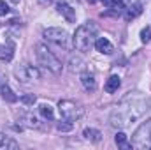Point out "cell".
Segmentation results:
<instances>
[{"label":"cell","mask_w":151,"mask_h":150,"mask_svg":"<svg viewBox=\"0 0 151 150\" xmlns=\"http://www.w3.org/2000/svg\"><path fill=\"white\" fill-rule=\"evenodd\" d=\"M150 110V99L141 92H128L111 113V125L114 129H125L135 120H139L144 113Z\"/></svg>","instance_id":"1"},{"label":"cell","mask_w":151,"mask_h":150,"mask_svg":"<svg viewBox=\"0 0 151 150\" xmlns=\"http://www.w3.org/2000/svg\"><path fill=\"white\" fill-rule=\"evenodd\" d=\"M97 32H99V27L93 23V21H86V23H83V25H79L77 28H76L74 32V48L77 51H83V53H86V51H90L91 50V46L95 44V41H97Z\"/></svg>","instance_id":"2"},{"label":"cell","mask_w":151,"mask_h":150,"mask_svg":"<svg viewBox=\"0 0 151 150\" xmlns=\"http://www.w3.org/2000/svg\"><path fill=\"white\" fill-rule=\"evenodd\" d=\"M35 55H37V60L40 62V66H44L47 71H51L53 74H60L63 66L60 62V58L44 44H37L35 46Z\"/></svg>","instance_id":"3"},{"label":"cell","mask_w":151,"mask_h":150,"mask_svg":"<svg viewBox=\"0 0 151 150\" xmlns=\"http://www.w3.org/2000/svg\"><path fill=\"white\" fill-rule=\"evenodd\" d=\"M58 111H60V117L65 120V122H76V120H79L81 117H83V106L79 104V103H76L72 99H63V101H60L58 103Z\"/></svg>","instance_id":"4"},{"label":"cell","mask_w":151,"mask_h":150,"mask_svg":"<svg viewBox=\"0 0 151 150\" xmlns=\"http://www.w3.org/2000/svg\"><path fill=\"white\" fill-rule=\"evenodd\" d=\"M132 147L137 150L151 149V118L137 127V131L132 136Z\"/></svg>","instance_id":"5"},{"label":"cell","mask_w":151,"mask_h":150,"mask_svg":"<svg viewBox=\"0 0 151 150\" xmlns=\"http://www.w3.org/2000/svg\"><path fill=\"white\" fill-rule=\"evenodd\" d=\"M14 76L18 78L19 83L23 85H32V83H37L40 79V71L34 66H28V64H23V66H18L14 69Z\"/></svg>","instance_id":"6"},{"label":"cell","mask_w":151,"mask_h":150,"mask_svg":"<svg viewBox=\"0 0 151 150\" xmlns=\"http://www.w3.org/2000/svg\"><path fill=\"white\" fill-rule=\"evenodd\" d=\"M42 37L46 39L47 42H53V44H56V46H67V42H69V34H67V30H63V28H60V27H49V28H46L44 32H42Z\"/></svg>","instance_id":"7"},{"label":"cell","mask_w":151,"mask_h":150,"mask_svg":"<svg viewBox=\"0 0 151 150\" xmlns=\"http://www.w3.org/2000/svg\"><path fill=\"white\" fill-rule=\"evenodd\" d=\"M56 11L69 21V23H74L76 21V11L72 9V5H69V4H65V0H60L58 2V5H56Z\"/></svg>","instance_id":"8"},{"label":"cell","mask_w":151,"mask_h":150,"mask_svg":"<svg viewBox=\"0 0 151 150\" xmlns=\"http://www.w3.org/2000/svg\"><path fill=\"white\" fill-rule=\"evenodd\" d=\"M95 50L99 51V53H104V55H111L114 51V46L111 44V41L106 37H99L97 41H95Z\"/></svg>","instance_id":"9"},{"label":"cell","mask_w":151,"mask_h":150,"mask_svg":"<svg viewBox=\"0 0 151 150\" xmlns=\"http://www.w3.org/2000/svg\"><path fill=\"white\" fill-rule=\"evenodd\" d=\"M21 120H23V124L27 125V127H30V129H42V117L39 118L35 117L34 113H25L23 117H21Z\"/></svg>","instance_id":"10"},{"label":"cell","mask_w":151,"mask_h":150,"mask_svg":"<svg viewBox=\"0 0 151 150\" xmlns=\"http://www.w3.org/2000/svg\"><path fill=\"white\" fill-rule=\"evenodd\" d=\"M12 57H14V42L7 41L5 44L0 46V60L2 62H11Z\"/></svg>","instance_id":"11"},{"label":"cell","mask_w":151,"mask_h":150,"mask_svg":"<svg viewBox=\"0 0 151 150\" xmlns=\"http://www.w3.org/2000/svg\"><path fill=\"white\" fill-rule=\"evenodd\" d=\"M81 83H83L84 90H88V92H93L97 88V79H95V74H91V73H83Z\"/></svg>","instance_id":"12"},{"label":"cell","mask_w":151,"mask_h":150,"mask_svg":"<svg viewBox=\"0 0 151 150\" xmlns=\"http://www.w3.org/2000/svg\"><path fill=\"white\" fill-rule=\"evenodd\" d=\"M0 95H2L7 103H18V101H19V97L11 90V87H9L7 83H2V85H0Z\"/></svg>","instance_id":"13"},{"label":"cell","mask_w":151,"mask_h":150,"mask_svg":"<svg viewBox=\"0 0 151 150\" xmlns=\"http://www.w3.org/2000/svg\"><path fill=\"white\" fill-rule=\"evenodd\" d=\"M83 136H84V140H88L91 143H99L102 140V133L99 129H93V127H86L83 131Z\"/></svg>","instance_id":"14"},{"label":"cell","mask_w":151,"mask_h":150,"mask_svg":"<svg viewBox=\"0 0 151 150\" xmlns=\"http://www.w3.org/2000/svg\"><path fill=\"white\" fill-rule=\"evenodd\" d=\"M119 85H121L119 76L113 74V76H109V78H107V81H106V85H104V90H106L107 94H114V92H118Z\"/></svg>","instance_id":"15"},{"label":"cell","mask_w":151,"mask_h":150,"mask_svg":"<svg viewBox=\"0 0 151 150\" xmlns=\"http://www.w3.org/2000/svg\"><path fill=\"white\" fill-rule=\"evenodd\" d=\"M142 12V4H139V5H128V7H125V20H134V18H137L139 14Z\"/></svg>","instance_id":"16"},{"label":"cell","mask_w":151,"mask_h":150,"mask_svg":"<svg viewBox=\"0 0 151 150\" xmlns=\"http://www.w3.org/2000/svg\"><path fill=\"white\" fill-rule=\"evenodd\" d=\"M39 115L44 118V120H53V117H55V111H53V108H51V104H46V103H42V104H39Z\"/></svg>","instance_id":"17"},{"label":"cell","mask_w":151,"mask_h":150,"mask_svg":"<svg viewBox=\"0 0 151 150\" xmlns=\"http://www.w3.org/2000/svg\"><path fill=\"white\" fill-rule=\"evenodd\" d=\"M114 141H116V145L121 147V149H132V143L127 141V134L121 133L119 129H118V133H116V136H114Z\"/></svg>","instance_id":"18"},{"label":"cell","mask_w":151,"mask_h":150,"mask_svg":"<svg viewBox=\"0 0 151 150\" xmlns=\"http://www.w3.org/2000/svg\"><path fill=\"white\" fill-rule=\"evenodd\" d=\"M16 147H18V143L11 136L0 133V149H16Z\"/></svg>","instance_id":"19"},{"label":"cell","mask_w":151,"mask_h":150,"mask_svg":"<svg viewBox=\"0 0 151 150\" xmlns=\"http://www.w3.org/2000/svg\"><path fill=\"white\" fill-rule=\"evenodd\" d=\"M141 41L142 42H150L151 41V28L150 27H146V28L141 30Z\"/></svg>","instance_id":"20"},{"label":"cell","mask_w":151,"mask_h":150,"mask_svg":"<svg viewBox=\"0 0 151 150\" xmlns=\"http://www.w3.org/2000/svg\"><path fill=\"white\" fill-rule=\"evenodd\" d=\"M7 12H9V5L4 0H0V16H5Z\"/></svg>","instance_id":"21"},{"label":"cell","mask_w":151,"mask_h":150,"mask_svg":"<svg viewBox=\"0 0 151 150\" xmlns=\"http://www.w3.org/2000/svg\"><path fill=\"white\" fill-rule=\"evenodd\" d=\"M21 101L27 103V104H34L35 103V95H25V97H21Z\"/></svg>","instance_id":"22"},{"label":"cell","mask_w":151,"mask_h":150,"mask_svg":"<svg viewBox=\"0 0 151 150\" xmlns=\"http://www.w3.org/2000/svg\"><path fill=\"white\" fill-rule=\"evenodd\" d=\"M56 127H58L60 131H70V129H72V124H70V122H69V124H62V122H60Z\"/></svg>","instance_id":"23"},{"label":"cell","mask_w":151,"mask_h":150,"mask_svg":"<svg viewBox=\"0 0 151 150\" xmlns=\"http://www.w3.org/2000/svg\"><path fill=\"white\" fill-rule=\"evenodd\" d=\"M123 4H125V7H128V5H139V4H142V0H121Z\"/></svg>","instance_id":"24"},{"label":"cell","mask_w":151,"mask_h":150,"mask_svg":"<svg viewBox=\"0 0 151 150\" xmlns=\"http://www.w3.org/2000/svg\"><path fill=\"white\" fill-rule=\"evenodd\" d=\"M102 2H104V5L109 9V7H113V5L116 4V2H118V0H102Z\"/></svg>","instance_id":"25"},{"label":"cell","mask_w":151,"mask_h":150,"mask_svg":"<svg viewBox=\"0 0 151 150\" xmlns=\"http://www.w3.org/2000/svg\"><path fill=\"white\" fill-rule=\"evenodd\" d=\"M37 2L42 5V7H47V5H51V4H53V0H37Z\"/></svg>","instance_id":"26"},{"label":"cell","mask_w":151,"mask_h":150,"mask_svg":"<svg viewBox=\"0 0 151 150\" xmlns=\"http://www.w3.org/2000/svg\"><path fill=\"white\" fill-rule=\"evenodd\" d=\"M86 2H90V4H97V2H100V0H86Z\"/></svg>","instance_id":"27"},{"label":"cell","mask_w":151,"mask_h":150,"mask_svg":"<svg viewBox=\"0 0 151 150\" xmlns=\"http://www.w3.org/2000/svg\"><path fill=\"white\" fill-rule=\"evenodd\" d=\"M11 2H12V4H18V2H19V0H11Z\"/></svg>","instance_id":"28"}]
</instances>
